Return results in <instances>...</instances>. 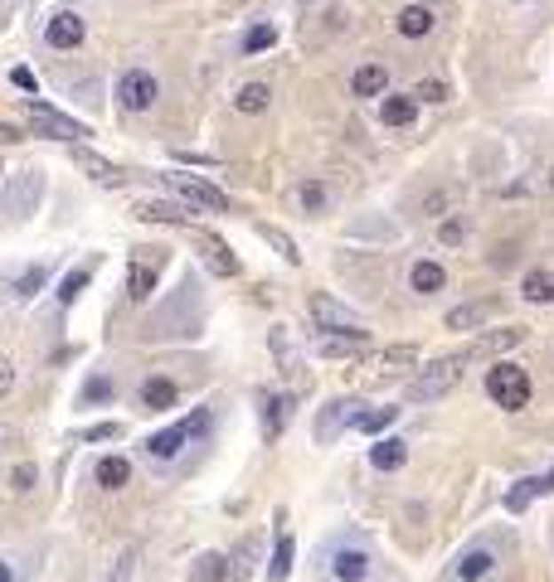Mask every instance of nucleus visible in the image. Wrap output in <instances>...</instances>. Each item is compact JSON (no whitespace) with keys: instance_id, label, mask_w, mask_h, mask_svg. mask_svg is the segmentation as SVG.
<instances>
[{"instance_id":"1","label":"nucleus","mask_w":554,"mask_h":582,"mask_svg":"<svg viewBox=\"0 0 554 582\" xmlns=\"http://www.w3.org/2000/svg\"><path fill=\"white\" fill-rule=\"evenodd\" d=\"M487 398L506 413H520L530 403V374L520 369V364L501 359L496 369H487Z\"/></svg>"},{"instance_id":"2","label":"nucleus","mask_w":554,"mask_h":582,"mask_svg":"<svg viewBox=\"0 0 554 582\" xmlns=\"http://www.w3.org/2000/svg\"><path fill=\"white\" fill-rule=\"evenodd\" d=\"M462 383V359H433L408 379V403H433V398H447Z\"/></svg>"},{"instance_id":"3","label":"nucleus","mask_w":554,"mask_h":582,"mask_svg":"<svg viewBox=\"0 0 554 582\" xmlns=\"http://www.w3.org/2000/svg\"><path fill=\"white\" fill-rule=\"evenodd\" d=\"M306 306H312V320L321 330H331V335H345V340H360V345H369V326L360 316H355V311H345L341 301H331L326 296V291H312V301H306Z\"/></svg>"},{"instance_id":"4","label":"nucleus","mask_w":554,"mask_h":582,"mask_svg":"<svg viewBox=\"0 0 554 582\" xmlns=\"http://www.w3.org/2000/svg\"><path fill=\"white\" fill-rule=\"evenodd\" d=\"M25 112H29V122H35V131L39 137H49V141H83L88 137V127L83 122H74V117H64L59 107H49V102H39V98H25Z\"/></svg>"},{"instance_id":"5","label":"nucleus","mask_w":554,"mask_h":582,"mask_svg":"<svg viewBox=\"0 0 554 582\" xmlns=\"http://www.w3.org/2000/svg\"><path fill=\"white\" fill-rule=\"evenodd\" d=\"M496 568H501V544H471L453 558L447 582H487L496 578Z\"/></svg>"},{"instance_id":"6","label":"nucleus","mask_w":554,"mask_h":582,"mask_svg":"<svg viewBox=\"0 0 554 582\" xmlns=\"http://www.w3.org/2000/svg\"><path fill=\"white\" fill-rule=\"evenodd\" d=\"M156 98H161V83H156V73L151 68H127L117 78V102L127 112H151L156 107Z\"/></svg>"},{"instance_id":"7","label":"nucleus","mask_w":554,"mask_h":582,"mask_svg":"<svg viewBox=\"0 0 554 582\" xmlns=\"http://www.w3.org/2000/svg\"><path fill=\"white\" fill-rule=\"evenodd\" d=\"M170 180V190H180L190 204H200V209H214V214H224L229 209V194L219 190V185H210V180H200V175H166Z\"/></svg>"},{"instance_id":"8","label":"nucleus","mask_w":554,"mask_h":582,"mask_svg":"<svg viewBox=\"0 0 554 582\" xmlns=\"http://www.w3.org/2000/svg\"><path fill=\"white\" fill-rule=\"evenodd\" d=\"M190 442H194V428H190V418H185V422H176V428H161L156 436H146V456L166 466V461H176Z\"/></svg>"},{"instance_id":"9","label":"nucleus","mask_w":554,"mask_h":582,"mask_svg":"<svg viewBox=\"0 0 554 582\" xmlns=\"http://www.w3.org/2000/svg\"><path fill=\"white\" fill-rule=\"evenodd\" d=\"M83 39H88L83 15H74V10H59V15H49V25H44V44H49V49H78Z\"/></svg>"},{"instance_id":"10","label":"nucleus","mask_w":554,"mask_h":582,"mask_svg":"<svg viewBox=\"0 0 554 582\" xmlns=\"http://www.w3.org/2000/svg\"><path fill=\"white\" fill-rule=\"evenodd\" d=\"M258 413H263V442H277L292 418V393H273V389H258Z\"/></svg>"},{"instance_id":"11","label":"nucleus","mask_w":554,"mask_h":582,"mask_svg":"<svg viewBox=\"0 0 554 582\" xmlns=\"http://www.w3.org/2000/svg\"><path fill=\"white\" fill-rule=\"evenodd\" d=\"M137 403L146 413H166V408H176V403H180V383L166 379V374H146L141 389H137Z\"/></svg>"},{"instance_id":"12","label":"nucleus","mask_w":554,"mask_h":582,"mask_svg":"<svg viewBox=\"0 0 554 582\" xmlns=\"http://www.w3.org/2000/svg\"><path fill=\"white\" fill-rule=\"evenodd\" d=\"M360 403L355 398H341V403H331V408L321 413V418H316V442H336V436H341L345 428H355V418H360Z\"/></svg>"},{"instance_id":"13","label":"nucleus","mask_w":554,"mask_h":582,"mask_svg":"<svg viewBox=\"0 0 554 582\" xmlns=\"http://www.w3.org/2000/svg\"><path fill=\"white\" fill-rule=\"evenodd\" d=\"M375 573V558L365 554V548H336L331 554V578L336 582H369Z\"/></svg>"},{"instance_id":"14","label":"nucleus","mask_w":554,"mask_h":582,"mask_svg":"<svg viewBox=\"0 0 554 582\" xmlns=\"http://www.w3.org/2000/svg\"><path fill=\"white\" fill-rule=\"evenodd\" d=\"M379 122H384V127H414L418 122L414 92H384V98H379Z\"/></svg>"},{"instance_id":"15","label":"nucleus","mask_w":554,"mask_h":582,"mask_svg":"<svg viewBox=\"0 0 554 582\" xmlns=\"http://www.w3.org/2000/svg\"><path fill=\"white\" fill-rule=\"evenodd\" d=\"M384 92H389V68L384 64H360L351 73V98L369 102V98H384Z\"/></svg>"},{"instance_id":"16","label":"nucleus","mask_w":554,"mask_h":582,"mask_svg":"<svg viewBox=\"0 0 554 582\" xmlns=\"http://www.w3.org/2000/svg\"><path fill=\"white\" fill-rule=\"evenodd\" d=\"M408 287L418 291V296H433V291H447V267L433 263V257H418L414 267H408Z\"/></svg>"},{"instance_id":"17","label":"nucleus","mask_w":554,"mask_h":582,"mask_svg":"<svg viewBox=\"0 0 554 582\" xmlns=\"http://www.w3.org/2000/svg\"><path fill=\"white\" fill-rule=\"evenodd\" d=\"M501 311V296H487V301H467V306H453L447 311V330H471L481 320H491Z\"/></svg>"},{"instance_id":"18","label":"nucleus","mask_w":554,"mask_h":582,"mask_svg":"<svg viewBox=\"0 0 554 582\" xmlns=\"http://www.w3.org/2000/svg\"><path fill=\"white\" fill-rule=\"evenodd\" d=\"M433 25H438V15H433L428 5H404V10L394 15V29H399L404 39H423V35H433Z\"/></svg>"},{"instance_id":"19","label":"nucleus","mask_w":554,"mask_h":582,"mask_svg":"<svg viewBox=\"0 0 554 582\" xmlns=\"http://www.w3.org/2000/svg\"><path fill=\"white\" fill-rule=\"evenodd\" d=\"M200 248H204V263H210L219 277H239V257L229 253V243H224V238L200 233Z\"/></svg>"},{"instance_id":"20","label":"nucleus","mask_w":554,"mask_h":582,"mask_svg":"<svg viewBox=\"0 0 554 582\" xmlns=\"http://www.w3.org/2000/svg\"><path fill=\"white\" fill-rule=\"evenodd\" d=\"M408 461V442H399V436H384V442H375L369 446V466H375V471H399V466Z\"/></svg>"},{"instance_id":"21","label":"nucleus","mask_w":554,"mask_h":582,"mask_svg":"<svg viewBox=\"0 0 554 582\" xmlns=\"http://www.w3.org/2000/svg\"><path fill=\"white\" fill-rule=\"evenodd\" d=\"M92 481H98L102 491H122V485L131 481V461L127 456H102V461L92 466Z\"/></svg>"},{"instance_id":"22","label":"nucleus","mask_w":554,"mask_h":582,"mask_svg":"<svg viewBox=\"0 0 554 582\" xmlns=\"http://www.w3.org/2000/svg\"><path fill=\"white\" fill-rule=\"evenodd\" d=\"M137 218H151V224H190V209H185V204H170V200H141Z\"/></svg>"},{"instance_id":"23","label":"nucleus","mask_w":554,"mask_h":582,"mask_svg":"<svg viewBox=\"0 0 554 582\" xmlns=\"http://www.w3.org/2000/svg\"><path fill=\"white\" fill-rule=\"evenodd\" d=\"M292 534L282 529V519H277V544H273V563H268V582H287V573H292Z\"/></svg>"},{"instance_id":"24","label":"nucleus","mask_w":554,"mask_h":582,"mask_svg":"<svg viewBox=\"0 0 554 582\" xmlns=\"http://www.w3.org/2000/svg\"><path fill=\"white\" fill-rule=\"evenodd\" d=\"M297 200H302L306 214H326L331 209V190H326L316 175H306V180H297Z\"/></svg>"},{"instance_id":"25","label":"nucleus","mask_w":554,"mask_h":582,"mask_svg":"<svg viewBox=\"0 0 554 582\" xmlns=\"http://www.w3.org/2000/svg\"><path fill=\"white\" fill-rule=\"evenodd\" d=\"M520 296H526L530 306H550L554 301V272H526L520 277Z\"/></svg>"},{"instance_id":"26","label":"nucleus","mask_w":554,"mask_h":582,"mask_svg":"<svg viewBox=\"0 0 554 582\" xmlns=\"http://www.w3.org/2000/svg\"><path fill=\"white\" fill-rule=\"evenodd\" d=\"M268 98H273V92H268V83H243V88L233 92V107H239L243 117H258V112L268 107Z\"/></svg>"},{"instance_id":"27","label":"nucleus","mask_w":554,"mask_h":582,"mask_svg":"<svg viewBox=\"0 0 554 582\" xmlns=\"http://www.w3.org/2000/svg\"><path fill=\"white\" fill-rule=\"evenodd\" d=\"M316 355L321 359H355L365 355L360 340H345V335H316Z\"/></svg>"},{"instance_id":"28","label":"nucleus","mask_w":554,"mask_h":582,"mask_svg":"<svg viewBox=\"0 0 554 582\" xmlns=\"http://www.w3.org/2000/svg\"><path fill=\"white\" fill-rule=\"evenodd\" d=\"M151 291H156V267H151V263H131L127 267V296L131 301H146Z\"/></svg>"},{"instance_id":"29","label":"nucleus","mask_w":554,"mask_h":582,"mask_svg":"<svg viewBox=\"0 0 554 582\" xmlns=\"http://www.w3.org/2000/svg\"><path fill=\"white\" fill-rule=\"evenodd\" d=\"M190 582H229V558L224 554H204L200 563L190 568Z\"/></svg>"},{"instance_id":"30","label":"nucleus","mask_w":554,"mask_h":582,"mask_svg":"<svg viewBox=\"0 0 554 582\" xmlns=\"http://www.w3.org/2000/svg\"><path fill=\"white\" fill-rule=\"evenodd\" d=\"M74 161L83 165L92 180H117V165H112V161H102V155H98V151H88V146H74Z\"/></svg>"},{"instance_id":"31","label":"nucleus","mask_w":554,"mask_h":582,"mask_svg":"<svg viewBox=\"0 0 554 582\" xmlns=\"http://www.w3.org/2000/svg\"><path fill=\"white\" fill-rule=\"evenodd\" d=\"M394 418H399V408H365L360 418H355V428H360L365 436H375V432L394 428Z\"/></svg>"},{"instance_id":"32","label":"nucleus","mask_w":554,"mask_h":582,"mask_svg":"<svg viewBox=\"0 0 554 582\" xmlns=\"http://www.w3.org/2000/svg\"><path fill=\"white\" fill-rule=\"evenodd\" d=\"M535 495H540V491H535V476H526V481H516V485L506 491V509H510V515H526Z\"/></svg>"},{"instance_id":"33","label":"nucleus","mask_w":554,"mask_h":582,"mask_svg":"<svg viewBox=\"0 0 554 582\" xmlns=\"http://www.w3.org/2000/svg\"><path fill=\"white\" fill-rule=\"evenodd\" d=\"M277 44V29L263 20V25H253L249 35H243V54H268V49Z\"/></svg>"},{"instance_id":"34","label":"nucleus","mask_w":554,"mask_h":582,"mask_svg":"<svg viewBox=\"0 0 554 582\" xmlns=\"http://www.w3.org/2000/svg\"><path fill=\"white\" fill-rule=\"evenodd\" d=\"M44 282H49V267H44V263L25 267V272H20V282H15V296H20V301H29V296H35V291L44 287Z\"/></svg>"},{"instance_id":"35","label":"nucleus","mask_w":554,"mask_h":582,"mask_svg":"<svg viewBox=\"0 0 554 582\" xmlns=\"http://www.w3.org/2000/svg\"><path fill=\"white\" fill-rule=\"evenodd\" d=\"M520 340H526V330H520V326H501V330H487L481 350H516Z\"/></svg>"},{"instance_id":"36","label":"nucleus","mask_w":554,"mask_h":582,"mask_svg":"<svg viewBox=\"0 0 554 582\" xmlns=\"http://www.w3.org/2000/svg\"><path fill=\"white\" fill-rule=\"evenodd\" d=\"M258 233H263V238H268V243H273V248H277V253H282V257H287V263H292V267H297V263H302V253H297V243H292V238H287V233H282V228H273V224H263V228H258Z\"/></svg>"},{"instance_id":"37","label":"nucleus","mask_w":554,"mask_h":582,"mask_svg":"<svg viewBox=\"0 0 554 582\" xmlns=\"http://www.w3.org/2000/svg\"><path fill=\"white\" fill-rule=\"evenodd\" d=\"M88 267H74V272H68L64 277V282H59V301H64V306H74V301H78V291H83L88 287Z\"/></svg>"},{"instance_id":"38","label":"nucleus","mask_w":554,"mask_h":582,"mask_svg":"<svg viewBox=\"0 0 554 582\" xmlns=\"http://www.w3.org/2000/svg\"><path fill=\"white\" fill-rule=\"evenodd\" d=\"M107 398H112V379H107V374L88 379V383H83V393H78V403H83V408H92V403H107Z\"/></svg>"},{"instance_id":"39","label":"nucleus","mask_w":554,"mask_h":582,"mask_svg":"<svg viewBox=\"0 0 554 582\" xmlns=\"http://www.w3.org/2000/svg\"><path fill=\"white\" fill-rule=\"evenodd\" d=\"M273 355H277V364H282V374H287V379H292V374L302 369V359H297V355H287V335H282V330H273Z\"/></svg>"},{"instance_id":"40","label":"nucleus","mask_w":554,"mask_h":582,"mask_svg":"<svg viewBox=\"0 0 554 582\" xmlns=\"http://www.w3.org/2000/svg\"><path fill=\"white\" fill-rule=\"evenodd\" d=\"M249 558H253V539H243L239 554L229 558V582H243V578H249Z\"/></svg>"},{"instance_id":"41","label":"nucleus","mask_w":554,"mask_h":582,"mask_svg":"<svg viewBox=\"0 0 554 582\" xmlns=\"http://www.w3.org/2000/svg\"><path fill=\"white\" fill-rule=\"evenodd\" d=\"M462 238H467V224H462V218H443V224H438V243L443 248H457Z\"/></svg>"},{"instance_id":"42","label":"nucleus","mask_w":554,"mask_h":582,"mask_svg":"<svg viewBox=\"0 0 554 582\" xmlns=\"http://www.w3.org/2000/svg\"><path fill=\"white\" fill-rule=\"evenodd\" d=\"M137 558H141V554H137L131 544L122 548V554H117V568H112V582H131V573H137Z\"/></svg>"},{"instance_id":"43","label":"nucleus","mask_w":554,"mask_h":582,"mask_svg":"<svg viewBox=\"0 0 554 582\" xmlns=\"http://www.w3.org/2000/svg\"><path fill=\"white\" fill-rule=\"evenodd\" d=\"M414 102H447V83H438V78H423L414 88Z\"/></svg>"},{"instance_id":"44","label":"nucleus","mask_w":554,"mask_h":582,"mask_svg":"<svg viewBox=\"0 0 554 582\" xmlns=\"http://www.w3.org/2000/svg\"><path fill=\"white\" fill-rule=\"evenodd\" d=\"M29 485H35V461H20L15 471H10V491H20V495H25Z\"/></svg>"},{"instance_id":"45","label":"nucleus","mask_w":554,"mask_h":582,"mask_svg":"<svg viewBox=\"0 0 554 582\" xmlns=\"http://www.w3.org/2000/svg\"><path fill=\"white\" fill-rule=\"evenodd\" d=\"M384 364H408V369H414V364H418V350H414V345H389V350H384Z\"/></svg>"},{"instance_id":"46","label":"nucleus","mask_w":554,"mask_h":582,"mask_svg":"<svg viewBox=\"0 0 554 582\" xmlns=\"http://www.w3.org/2000/svg\"><path fill=\"white\" fill-rule=\"evenodd\" d=\"M117 436H122L117 422H98V428H88V432H83V442H117Z\"/></svg>"},{"instance_id":"47","label":"nucleus","mask_w":554,"mask_h":582,"mask_svg":"<svg viewBox=\"0 0 554 582\" xmlns=\"http://www.w3.org/2000/svg\"><path fill=\"white\" fill-rule=\"evenodd\" d=\"M447 204H453V190H433V194H428V200H423V214H443L447 209Z\"/></svg>"},{"instance_id":"48","label":"nucleus","mask_w":554,"mask_h":582,"mask_svg":"<svg viewBox=\"0 0 554 582\" xmlns=\"http://www.w3.org/2000/svg\"><path fill=\"white\" fill-rule=\"evenodd\" d=\"M10 389H15V364H10L5 355H0V398H5Z\"/></svg>"},{"instance_id":"49","label":"nucleus","mask_w":554,"mask_h":582,"mask_svg":"<svg viewBox=\"0 0 554 582\" xmlns=\"http://www.w3.org/2000/svg\"><path fill=\"white\" fill-rule=\"evenodd\" d=\"M10 83H15L20 92H29V98H35V73H29V68H15V73H10Z\"/></svg>"},{"instance_id":"50","label":"nucleus","mask_w":554,"mask_h":582,"mask_svg":"<svg viewBox=\"0 0 554 582\" xmlns=\"http://www.w3.org/2000/svg\"><path fill=\"white\" fill-rule=\"evenodd\" d=\"M535 491H540V495H554V466H550L545 476H535Z\"/></svg>"},{"instance_id":"51","label":"nucleus","mask_w":554,"mask_h":582,"mask_svg":"<svg viewBox=\"0 0 554 582\" xmlns=\"http://www.w3.org/2000/svg\"><path fill=\"white\" fill-rule=\"evenodd\" d=\"M10 141H20V127H10V122H0V146H10Z\"/></svg>"},{"instance_id":"52","label":"nucleus","mask_w":554,"mask_h":582,"mask_svg":"<svg viewBox=\"0 0 554 582\" xmlns=\"http://www.w3.org/2000/svg\"><path fill=\"white\" fill-rule=\"evenodd\" d=\"M0 582H15V568H10L5 558H0Z\"/></svg>"},{"instance_id":"53","label":"nucleus","mask_w":554,"mask_h":582,"mask_svg":"<svg viewBox=\"0 0 554 582\" xmlns=\"http://www.w3.org/2000/svg\"><path fill=\"white\" fill-rule=\"evenodd\" d=\"M545 185H550V190H554V165H550V175H545Z\"/></svg>"}]
</instances>
